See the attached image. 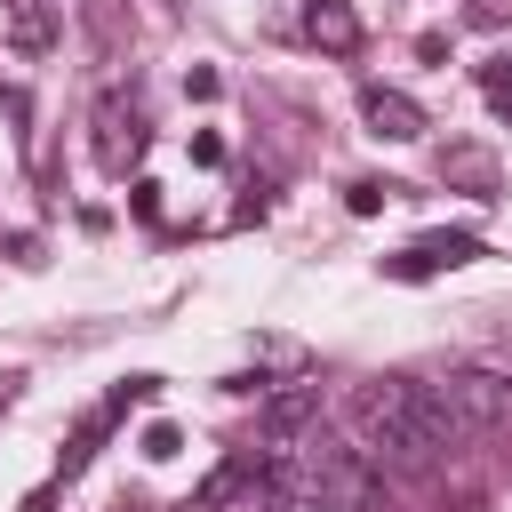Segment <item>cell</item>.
<instances>
[{
	"label": "cell",
	"instance_id": "cell-10",
	"mask_svg": "<svg viewBox=\"0 0 512 512\" xmlns=\"http://www.w3.org/2000/svg\"><path fill=\"white\" fill-rule=\"evenodd\" d=\"M192 160H200V168H216V160H224V136H216V128H200V136H192Z\"/></svg>",
	"mask_w": 512,
	"mask_h": 512
},
{
	"label": "cell",
	"instance_id": "cell-3",
	"mask_svg": "<svg viewBox=\"0 0 512 512\" xmlns=\"http://www.w3.org/2000/svg\"><path fill=\"white\" fill-rule=\"evenodd\" d=\"M360 120H368V136H384V144H416L432 120H424V104L416 96H400V88H384V80H368L360 88Z\"/></svg>",
	"mask_w": 512,
	"mask_h": 512
},
{
	"label": "cell",
	"instance_id": "cell-8",
	"mask_svg": "<svg viewBox=\"0 0 512 512\" xmlns=\"http://www.w3.org/2000/svg\"><path fill=\"white\" fill-rule=\"evenodd\" d=\"M176 448H184V432H176V424H144V456H152V464H168Z\"/></svg>",
	"mask_w": 512,
	"mask_h": 512
},
{
	"label": "cell",
	"instance_id": "cell-1",
	"mask_svg": "<svg viewBox=\"0 0 512 512\" xmlns=\"http://www.w3.org/2000/svg\"><path fill=\"white\" fill-rule=\"evenodd\" d=\"M344 424H352V448L368 464H392V472H424V464H440V456L464 448V432L448 424V408L432 400V384H400V376L360 384L352 408H344Z\"/></svg>",
	"mask_w": 512,
	"mask_h": 512
},
{
	"label": "cell",
	"instance_id": "cell-13",
	"mask_svg": "<svg viewBox=\"0 0 512 512\" xmlns=\"http://www.w3.org/2000/svg\"><path fill=\"white\" fill-rule=\"evenodd\" d=\"M248 512H280V504H248Z\"/></svg>",
	"mask_w": 512,
	"mask_h": 512
},
{
	"label": "cell",
	"instance_id": "cell-11",
	"mask_svg": "<svg viewBox=\"0 0 512 512\" xmlns=\"http://www.w3.org/2000/svg\"><path fill=\"white\" fill-rule=\"evenodd\" d=\"M480 80H488V96H496V104H512V56H504V64H488Z\"/></svg>",
	"mask_w": 512,
	"mask_h": 512
},
{
	"label": "cell",
	"instance_id": "cell-7",
	"mask_svg": "<svg viewBox=\"0 0 512 512\" xmlns=\"http://www.w3.org/2000/svg\"><path fill=\"white\" fill-rule=\"evenodd\" d=\"M440 176H456V184H472V192H496V160H488V152H448Z\"/></svg>",
	"mask_w": 512,
	"mask_h": 512
},
{
	"label": "cell",
	"instance_id": "cell-9",
	"mask_svg": "<svg viewBox=\"0 0 512 512\" xmlns=\"http://www.w3.org/2000/svg\"><path fill=\"white\" fill-rule=\"evenodd\" d=\"M384 200H392V184H376V176H360V184H352V216H376Z\"/></svg>",
	"mask_w": 512,
	"mask_h": 512
},
{
	"label": "cell",
	"instance_id": "cell-5",
	"mask_svg": "<svg viewBox=\"0 0 512 512\" xmlns=\"http://www.w3.org/2000/svg\"><path fill=\"white\" fill-rule=\"evenodd\" d=\"M312 416H320V384H296V392H272L256 424H264V432H272V440L288 448V440H296V432H304Z\"/></svg>",
	"mask_w": 512,
	"mask_h": 512
},
{
	"label": "cell",
	"instance_id": "cell-6",
	"mask_svg": "<svg viewBox=\"0 0 512 512\" xmlns=\"http://www.w3.org/2000/svg\"><path fill=\"white\" fill-rule=\"evenodd\" d=\"M304 24H312V40H320L328 56H352V48H360V16H352L344 0H312Z\"/></svg>",
	"mask_w": 512,
	"mask_h": 512
},
{
	"label": "cell",
	"instance_id": "cell-4",
	"mask_svg": "<svg viewBox=\"0 0 512 512\" xmlns=\"http://www.w3.org/2000/svg\"><path fill=\"white\" fill-rule=\"evenodd\" d=\"M472 256H480V240H472V232H424V240H416V248H400L384 272H392V280H424V272H448V264H472Z\"/></svg>",
	"mask_w": 512,
	"mask_h": 512
},
{
	"label": "cell",
	"instance_id": "cell-2",
	"mask_svg": "<svg viewBox=\"0 0 512 512\" xmlns=\"http://www.w3.org/2000/svg\"><path fill=\"white\" fill-rule=\"evenodd\" d=\"M432 400L448 408V424L464 440L512 424V376H496V368H448V376H432Z\"/></svg>",
	"mask_w": 512,
	"mask_h": 512
},
{
	"label": "cell",
	"instance_id": "cell-12",
	"mask_svg": "<svg viewBox=\"0 0 512 512\" xmlns=\"http://www.w3.org/2000/svg\"><path fill=\"white\" fill-rule=\"evenodd\" d=\"M184 88H192V96H200V104H208V96H216V88H224V80H216V72H208V64H192V72H184Z\"/></svg>",
	"mask_w": 512,
	"mask_h": 512
}]
</instances>
